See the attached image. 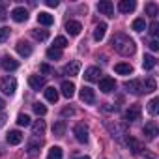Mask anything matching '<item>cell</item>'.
Instances as JSON below:
<instances>
[{"label":"cell","mask_w":159,"mask_h":159,"mask_svg":"<svg viewBox=\"0 0 159 159\" xmlns=\"http://www.w3.org/2000/svg\"><path fill=\"white\" fill-rule=\"evenodd\" d=\"M131 28H133L135 32H142V30L146 28V23H144V19H142V17L135 19V21H133V25H131Z\"/></svg>","instance_id":"cell-32"},{"label":"cell","mask_w":159,"mask_h":159,"mask_svg":"<svg viewBox=\"0 0 159 159\" xmlns=\"http://www.w3.org/2000/svg\"><path fill=\"white\" fill-rule=\"evenodd\" d=\"M17 124H19L21 127L30 125V116H28V114H19V116H17Z\"/></svg>","instance_id":"cell-39"},{"label":"cell","mask_w":159,"mask_h":159,"mask_svg":"<svg viewBox=\"0 0 159 159\" xmlns=\"http://www.w3.org/2000/svg\"><path fill=\"white\" fill-rule=\"evenodd\" d=\"M4 107H6V103H4V99H2V98H0V111H2Z\"/></svg>","instance_id":"cell-49"},{"label":"cell","mask_w":159,"mask_h":159,"mask_svg":"<svg viewBox=\"0 0 159 159\" xmlns=\"http://www.w3.org/2000/svg\"><path fill=\"white\" fill-rule=\"evenodd\" d=\"M157 32H159V23H157V21H153V23L150 25V34L155 38V36H157Z\"/></svg>","instance_id":"cell-41"},{"label":"cell","mask_w":159,"mask_h":159,"mask_svg":"<svg viewBox=\"0 0 159 159\" xmlns=\"http://www.w3.org/2000/svg\"><path fill=\"white\" fill-rule=\"evenodd\" d=\"M73 135H75V139H77L79 142H83V144L88 142V127H86L84 124H77V125L73 127Z\"/></svg>","instance_id":"cell-4"},{"label":"cell","mask_w":159,"mask_h":159,"mask_svg":"<svg viewBox=\"0 0 159 159\" xmlns=\"http://www.w3.org/2000/svg\"><path fill=\"white\" fill-rule=\"evenodd\" d=\"M15 49H17V52L21 54V56H25V58H28L30 54H32V45H28L26 41H17V45H15Z\"/></svg>","instance_id":"cell-18"},{"label":"cell","mask_w":159,"mask_h":159,"mask_svg":"<svg viewBox=\"0 0 159 159\" xmlns=\"http://www.w3.org/2000/svg\"><path fill=\"white\" fill-rule=\"evenodd\" d=\"M8 38H10V28L8 26H2V28H0V43H4Z\"/></svg>","instance_id":"cell-40"},{"label":"cell","mask_w":159,"mask_h":159,"mask_svg":"<svg viewBox=\"0 0 159 159\" xmlns=\"http://www.w3.org/2000/svg\"><path fill=\"white\" fill-rule=\"evenodd\" d=\"M38 23L43 25V26H51V25L54 23V17H52L51 13H47V11H41V13L38 15Z\"/></svg>","instance_id":"cell-24"},{"label":"cell","mask_w":159,"mask_h":159,"mask_svg":"<svg viewBox=\"0 0 159 159\" xmlns=\"http://www.w3.org/2000/svg\"><path fill=\"white\" fill-rule=\"evenodd\" d=\"M64 47H67V39H66L64 36H58V38H54V49L62 51Z\"/></svg>","instance_id":"cell-36"},{"label":"cell","mask_w":159,"mask_h":159,"mask_svg":"<svg viewBox=\"0 0 159 159\" xmlns=\"http://www.w3.org/2000/svg\"><path fill=\"white\" fill-rule=\"evenodd\" d=\"M45 4H47L49 8H56V6H58V0H45Z\"/></svg>","instance_id":"cell-45"},{"label":"cell","mask_w":159,"mask_h":159,"mask_svg":"<svg viewBox=\"0 0 159 159\" xmlns=\"http://www.w3.org/2000/svg\"><path fill=\"white\" fill-rule=\"evenodd\" d=\"M157 135H159L157 124H155V122H148V124L144 125V137H146L148 140H153V139H155Z\"/></svg>","instance_id":"cell-14"},{"label":"cell","mask_w":159,"mask_h":159,"mask_svg":"<svg viewBox=\"0 0 159 159\" xmlns=\"http://www.w3.org/2000/svg\"><path fill=\"white\" fill-rule=\"evenodd\" d=\"M127 146H129V150L137 155V153H140L142 150H144V146H142V142L140 140H137V139H133V137H129L127 139Z\"/></svg>","instance_id":"cell-22"},{"label":"cell","mask_w":159,"mask_h":159,"mask_svg":"<svg viewBox=\"0 0 159 159\" xmlns=\"http://www.w3.org/2000/svg\"><path fill=\"white\" fill-rule=\"evenodd\" d=\"M0 90H2L6 96H13L15 90H17V81L11 77V75H4L0 77Z\"/></svg>","instance_id":"cell-2"},{"label":"cell","mask_w":159,"mask_h":159,"mask_svg":"<svg viewBox=\"0 0 159 159\" xmlns=\"http://www.w3.org/2000/svg\"><path fill=\"white\" fill-rule=\"evenodd\" d=\"M79 69H81V62H79V60H73V62H69V64L64 66V75H67V77H77V75H79Z\"/></svg>","instance_id":"cell-10"},{"label":"cell","mask_w":159,"mask_h":159,"mask_svg":"<svg viewBox=\"0 0 159 159\" xmlns=\"http://www.w3.org/2000/svg\"><path fill=\"white\" fill-rule=\"evenodd\" d=\"M32 109H34V112H36L38 116H45V114H47V107L41 105V103H34Z\"/></svg>","instance_id":"cell-38"},{"label":"cell","mask_w":159,"mask_h":159,"mask_svg":"<svg viewBox=\"0 0 159 159\" xmlns=\"http://www.w3.org/2000/svg\"><path fill=\"white\" fill-rule=\"evenodd\" d=\"M155 64H157V60H155V56H152V54H144V58H142V67L144 69H153L155 67Z\"/></svg>","instance_id":"cell-27"},{"label":"cell","mask_w":159,"mask_h":159,"mask_svg":"<svg viewBox=\"0 0 159 159\" xmlns=\"http://www.w3.org/2000/svg\"><path fill=\"white\" fill-rule=\"evenodd\" d=\"M28 84H30V88L32 90H41V88H45V77H39V75H30L28 77Z\"/></svg>","instance_id":"cell-11"},{"label":"cell","mask_w":159,"mask_h":159,"mask_svg":"<svg viewBox=\"0 0 159 159\" xmlns=\"http://www.w3.org/2000/svg\"><path fill=\"white\" fill-rule=\"evenodd\" d=\"M150 49H152V51H159V41H157V39H152V41H150Z\"/></svg>","instance_id":"cell-43"},{"label":"cell","mask_w":159,"mask_h":159,"mask_svg":"<svg viewBox=\"0 0 159 159\" xmlns=\"http://www.w3.org/2000/svg\"><path fill=\"white\" fill-rule=\"evenodd\" d=\"M62 157H64V153H62L60 146H52L49 150V153H47V159H62Z\"/></svg>","instance_id":"cell-30"},{"label":"cell","mask_w":159,"mask_h":159,"mask_svg":"<svg viewBox=\"0 0 159 159\" xmlns=\"http://www.w3.org/2000/svg\"><path fill=\"white\" fill-rule=\"evenodd\" d=\"M112 47H114V51L120 52L122 56H131V54H135V41H133L129 36H125V34H116V36L112 38Z\"/></svg>","instance_id":"cell-1"},{"label":"cell","mask_w":159,"mask_h":159,"mask_svg":"<svg viewBox=\"0 0 159 159\" xmlns=\"http://www.w3.org/2000/svg\"><path fill=\"white\" fill-rule=\"evenodd\" d=\"M39 148H41V140H39V139H32V140H28V153H30V155H36Z\"/></svg>","instance_id":"cell-28"},{"label":"cell","mask_w":159,"mask_h":159,"mask_svg":"<svg viewBox=\"0 0 159 159\" xmlns=\"http://www.w3.org/2000/svg\"><path fill=\"white\" fill-rule=\"evenodd\" d=\"M47 58H49V60H60V58H62V51L51 47V49H47Z\"/></svg>","instance_id":"cell-34"},{"label":"cell","mask_w":159,"mask_h":159,"mask_svg":"<svg viewBox=\"0 0 159 159\" xmlns=\"http://www.w3.org/2000/svg\"><path fill=\"white\" fill-rule=\"evenodd\" d=\"M98 11L107 15V17H114V6L111 0H101V2H98Z\"/></svg>","instance_id":"cell-8"},{"label":"cell","mask_w":159,"mask_h":159,"mask_svg":"<svg viewBox=\"0 0 159 159\" xmlns=\"http://www.w3.org/2000/svg\"><path fill=\"white\" fill-rule=\"evenodd\" d=\"M99 90H101L103 94H111V92H114V90H116L114 79H111V77H103V79H99Z\"/></svg>","instance_id":"cell-7"},{"label":"cell","mask_w":159,"mask_h":159,"mask_svg":"<svg viewBox=\"0 0 159 159\" xmlns=\"http://www.w3.org/2000/svg\"><path fill=\"white\" fill-rule=\"evenodd\" d=\"M58 90L54 88V86H49V88H45V99L47 101H51V103H56L58 101Z\"/></svg>","instance_id":"cell-25"},{"label":"cell","mask_w":159,"mask_h":159,"mask_svg":"<svg viewBox=\"0 0 159 159\" xmlns=\"http://www.w3.org/2000/svg\"><path fill=\"white\" fill-rule=\"evenodd\" d=\"M146 13H148L150 17H155V15L159 13V8H157V4H153V2L146 4Z\"/></svg>","instance_id":"cell-37"},{"label":"cell","mask_w":159,"mask_h":159,"mask_svg":"<svg viewBox=\"0 0 159 159\" xmlns=\"http://www.w3.org/2000/svg\"><path fill=\"white\" fill-rule=\"evenodd\" d=\"M99 77H101V69L96 67V66H92L84 71V79L88 83H99Z\"/></svg>","instance_id":"cell-9"},{"label":"cell","mask_w":159,"mask_h":159,"mask_svg":"<svg viewBox=\"0 0 159 159\" xmlns=\"http://www.w3.org/2000/svg\"><path fill=\"white\" fill-rule=\"evenodd\" d=\"M81 30H83V25L79 23V21H67L66 23V32L69 36H79V34H81Z\"/></svg>","instance_id":"cell-15"},{"label":"cell","mask_w":159,"mask_h":159,"mask_svg":"<svg viewBox=\"0 0 159 159\" xmlns=\"http://www.w3.org/2000/svg\"><path fill=\"white\" fill-rule=\"evenodd\" d=\"M60 90H62V96L64 98H73L75 96V84L71 83V81H64L62 83V86H60Z\"/></svg>","instance_id":"cell-19"},{"label":"cell","mask_w":159,"mask_h":159,"mask_svg":"<svg viewBox=\"0 0 159 159\" xmlns=\"http://www.w3.org/2000/svg\"><path fill=\"white\" fill-rule=\"evenodd\" d=\"M105 32H107V25H105V23H99V25L96 26V30H94V39H96V41H101V39L105 38Z\"/></svg>","instance_id":"cell-26"},{"label":"cell","mask_w":159,"mask_h":159,"mask_svg":"<svg viewBox=\"0 0 159 159\" xmlns=\"http://www.w3.org/2000/svg\"><path fill=\"white\" fill-rule=\"evenodd\" d=\"M135 8H137V2H135V0H120V2H118V10H120L122 13H131Z\"/></svg>","instance_id":"cell-16"},{"label":"cell","mask_w":159,"mask_h":159,"mask_svg":"<svg viewBox=\"0 0 159 159\" xmlns=\"http://www.w3.org/2000/svg\"><path fill=\"white\" fill-rule=\"evenodd\" d=\"M11 19L15 21V23H25L26 19H28V11L25 10V8H13L11 10Z\"/></svg>","instance_id":"cell-13"},{"label":"cell","mask_w":159,"mask_h":159,"mask_svg":"<svg viewBox=\"0 0 159 159\" xmlns=\"http://www.w3.org/2000/svg\"><path fill=\"white\" fill-rule=\"evenodd\" d=\"M140 112H142L140 105H131V107L125 111V120H127V122H135V120H140Z\"/></svg>","instance_id":"cell-12"},{"label":"cell","mask_w":159,"mask_h":159,"mask_svg":"<svg viewBox=\"0 0 159 159\" xmlns=\"http://www.w3.org/2000/svg\"><path fill=\"white\" fill-rule=\"evenodd\" d=\"M4 124H6V116H4V114H0V127H2Z\"/></svg>","instance_id":"cell-47"},{"label":"cell","mask_w":159,"mask_h":159,"mask_svg":"<svg viewBox=\"0 0 159 159\" xmlns=\"http://www.w3.org/2000/svg\"><path fill=\"white\" fill-rule=\"evenodd\" d=\"M103 111L111 112V111H118V107H116V105H114V107H112V105H105V107H103Z\"/></svg>","instance_id":"cell-46"},{"label":"cell","mask_w":159,"mask_h":159,"mask_svg":"<svg viewBox=\"0 0 159 159\" xmlns=\"http://www.w3.org/2000/svg\"><path fill=\"white\" fill-rule=\"evenodd\" d=\"M73 159H90V157H88V155H75Z\"/></svg>","instance_id":"cell-48"},{"label":"cell","mask_w":159,"mask_h":159,"mask_svg":"<svg viewBox=\"0 0 159 159\" xmlns=\"http://www.w3.org/2000/svg\"><path fill=\"white\" fill-rule=\"evenodd\" d=\"M142 88H144V92H153L155 88H157V84H155V79H146V81L142 83Z\"/></svg>","instance_id":"cell-31"},{"label":"cell","mask_w":159,"mask_h":159,"mask_svg":"<svg viewBox=\"0 0 159 159\" xmlns=\"http://www.w3.org/2000/svg\"><path fill=\"white\" fill-rule=\"evenodd\" d=\"M73 114V109L71 107H64L62 109V116H71Z\"/></svg>","instance_id":"cell-44"},{"label":"cell","mask_w":159,"mask_h":159,"mask_svg":"<svg viewBox=\"0 0 159 159\" xmlns=\"http://www.w3.org/2000/svg\"><path fill=\"white\" fill-rule=\"evenodd\" d=\"M0 64H2V67H4L6 71H15V69L19 67V62H17L15 58H11V56H4L2 60H0Z\"/></svg>","instance_id":"cell-17"},{"label":"cell","mask_w":159,"mask_h":159,"mask_svg":"<svg viewBox=\"0 0 159 159\" xmlns=\"http://www.w3.org/2000/svg\"><path fill=\"white\" fill-rule=\"evenodd\" d=\"M79 96H81V101L86 103V105H94V103H96V92H94L90 86H83Z\"/></svg>","instance_id":"cell-5"},{"label":"cell","mask_w":159,"mask_h":159,"mask_svg":"<svg viewBox=\"0 0 159 159\" xmlns=\"http://www.w3.org/2000/svg\"><path fill=\"white\" fill-rule=\"evenodd\" d=\"M107 129L111 131L112 139H116V140H122V137L127 135V129H125L124 124H111V122H107Z\"/></svg>","instance_id":"cell-3"},{"label":"cell","mask_w":159,"mask_h":159,"mask_svg":"<svg viewBox=\"0 0 159 159\" xmlns=\"http://www.w3.org/2000/svg\"><path fill=\"white\" fill-rule=\"evenodd\" d=\"M41 73H45V75H49V73H52V69H51V66H47V64H41Z\"/></svg>","instance_id":"cell-42"},{"label":"cell","mask_w":159,"mask_h":159,"mask_svg":"<svg viewBox=\"0 0 159 159\" xmlns=\"http://www.w3.org/2000/svg\"><path fill=\"white\" fill-rule=\"evenodd\" d=\"M6 140H8V144H11V146H17V144H21L23 142V133L21 131H10L8 133V137H6Z\"/></svg>","instance_id":"cell-20"},{"label":"cell","mask_w":159,"mask_h":159,"mask_svg":"<svg viewBox=\"0 0 159 159\" xmlns=\"http://www.w3.org/2000/svg\"><path fill=\"white\" fill-rule=\"evenodd\" d=\"M45 129H47L45 120H36V122L32 124V135H36V137L43 135V133H45Z\"/></svg>","instance_id":"cell-23"},{"label":"cell","mask_w":159,"mask_h":159,"mask_svg":"<svg viewBox=\"0 0 159 159\" xmlns=\"http://www.w3.org/2000/svg\"><path fill=\"white\" fill-rule=\"evenodd\" d=\"M125 90L131 92L133 96H140L144 94V88H142V81H139V79H133V81H127L125 83Z\"/></svg>","instance_id":"cell-6"},{"label":"cell","mask_w":159,"mask_h":159,"mask_svg":"<svg viewBox=\"0 0 159 159\" xmlns=\"http://www.w3.org/2000/svg\"><path fill=\"white\" fill-rule=\"evenodd\" d=\"M157 111H159V99H157V98H153V99L148 103V112H150L152 116H155V114H157Z\"/></svg>","instance_id":"cell-35"},{"label":"cell","mask_w":159,"mask_h":159,"mask_svg":"<svg viewBox=\"0 0 159 159\" xmlns=\"http://www.w3.org/2000/svg\"><path fill=\"white\" fill-rule=\"evenodd\" d=\"M114 71L118 75H131L133 73V66L131 64H125V62H120V64L114 66Z\"/></svg>","instance_id":"cell-21"},{"label":"cell","mask_w":159,"mask_h":159,"mask_svg":"<svg viewBox=\"0 0 159 159\" xmlns=\"http://www.w3.org/2000/svg\"><path fill=\"white\" fill-rule=\"evenodd\" d=\"M52 133H54L56 137H62V135L66 133V122H62V120H60V122H54V124H52Z\"/></svg>","instance_id":"cell-29"},{"label":"cell","mask_w":159,"mask_h":159,"mask_svg":"<svg viewBox=\"0 0 159 159\" xmlns=\"http://www.w3.org/2000/svg\"><path fill=\"white\" fill-rule=\"evenodd\" d=\"M32 38L38 41H45L49 38V32L47 30H32Z\"/></svg>","instance_id":"cell-33"}]
</instances>
